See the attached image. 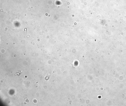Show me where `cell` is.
<instances>
[{"mask_svg": "<svg viewBox=\"0 0 126 106\" xmlns=\"http://www.w3.org/2000/svg\"><path fill=\"white\" fill-rule=\"evenodd\" d=\"M21 73V71H18L16 73H18V74L17 75V76H19L20 75V74ZM18 74H17L16 75H17Z\"/></svg>", "mask_w": 126, "mask_h": 106, "instance_id": "obj_1", "label": "cell"}]
</instances>
